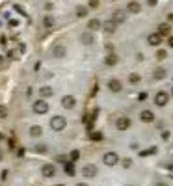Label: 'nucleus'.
<instances>
[{
	"mask_svg": "<svg viewBox=\"0 0 173 186\" xmlns=\"http://www.w3.org/2000/svg\"><path fill=\"white\" fill-rule=\"evenodd\" d=\"M65 125H67V121H65V117H61V116H54V117L50 119V129H52V130H63Z\"/></svg>",
	"mask_w": 173,
	"mask_h": 186,
	"instance_id": "nucleus-1",
	"label": "nucleus"
},
{
	"mask_svg": "<svg viewBox=\"0 0 173 186\" xmlns=\"http://www.w3.org/2000/svg\"><path fill=\"white\" fill-rule=\"evenodd\" d=\"M168 101H170V95H168L166 91H158L157 97H155V104H157V106H166Z\"/></svg>",
	"mask_w": 173,
	"mask_h": 186,
	"instance_id": "nucleus-2",
	"label": "nucleus"
},
{
	"mask_svg": "<svg viewBox=\"0 0 173 186\" xmlns=\"http://www.w3.org/2000/svg\"><path fill=\"white\" fill-rule=\"evenodd\" d=\"M102 162H104L106 166H116V164L119 162V157H117V153H106V155L102 157Z\"/></svg>",
	"mask_w": 173,
	"mask_h": 186,
	"instance_id": "nucleus-3",
	"label": "nucleus"
},
{
	"mask_svg": "<svg viewBox=\"0 0 173 186\" xmlns=\"http://www.w3.org/2000/svg\"><path fill=\"white\" fill-rule=\"evenodd\" d=\"M34 112H35V114H47V112H48V104H47L43 99H41V101H35V102H34Z\"/></svg>",
	"mask_w": 173,
	"mask_h": 186,
	"instance_id": "nucleus-4",
	"label": "nucleus"
},
{
	"mask_svg": "<svg viewBox=\"0 0 173 186\" xmlns=\"http://www.w3.org/2000/svg\"><path fill=\"white\" fill-rule=\"evenodd\" d=\"M61 104H63V108H67V110H71V108H75V104H76V101H75V97H73V95H65V97L61 99Z\"/></svg>",
	"mask_w": 173,
	"mask_h": 186,
	"instance_id": "nucleus-5",
	"label": "nucleus"
},
{
	"mask_svg": "<svg viewBox=\"0 0 173 186\" xmlns=\"http://www.w3.org/2000/svg\"><path fill=\"white\" fill-rule=\"evenodd\" d=\"M116 127H117L119 130H127V129L130 127V119H129V117H119V119L116 121Z\"/></svg>",
	"mask_w": 173,
	"mask_h": 186,
	"instance_id": "nucleus-6",
	"label": "nucleus"
},
{
	"mask_svg": "<svg viewBox=\"0 0 173 186\" xmlns=\"http://www.w3.org/2000/svg\"><path fill=\"white\" fill-rule=\"evenodd\" d=\"M82 175H84V177H95V175H97V166L88 164V166L82 170Z\"/></svg>",
	"mask_w": 173,
	"mask_h": 186,
	"instance_id": "nucleus-7",
	"label": "nucleus"
},
{
	"mask_svg": "<svg viewBox=\"0 0 173 186\" xmlns=\"http://www.w3.org/2000/svg\"><path fill=\"white\" fill-rule=\"evenodd\" d=\"M41 171H43L45 177H54V175H56V168H54L52 164H45V166L41 168Z\"/></svg>",
	"mask_w": 173,
	"mask_h": 186,
	"instance_id": "nucleus-8",
	"label": "nucleus"
},
{
	"mask_svg": "<svg viewBox=\"0 0 173 186\" xmlns=\"http://www.w3.org/2000/svg\"><path fill=\"white\" fill-rule=\"evenodd\" d=\"M147 41H149V45H153V47H158L160 45V41H162V35L157 32V34H151L149 37H147Z\"/></svg>",
	"mask_w": 173,
	"mask_h": 186,
	"instance_id": "nucleus-9",
	"label": "nucleus"
},
{
	"mask_svg": "<svg viewBox=\"0 0 173 186\" xmlns=\"http://www.w3.org/2000/svg\"><path fill=\"white\" fill-rule=\"evenodd\" d=\"M108 88H110V91H114V93H119V91H121V82H119L117 78H112V80L108 82Z\"/></svg>",
	"mask_w": 173,
	"mask_h": 186,
	"instance_id": "nucleus-10",
	"label": "nucleus"
},
{
	"mask_svg": "<svg viewBox=\"0 0 173 186\" xmlns=\"http://www.w3.org/2000/svg\"><path fill=\"white\" fill-rule=\"evenodd\" d=\"M140 119H142L143 123H151V121L155 119V114H153L151 110H143V112L140 114Z\"/></svg>",
	"mask_w": 173,
	"mask_h": 186,
	"instance_id": "nucleus-11",
	"label": "nucleus"
},
{
	"mask_svg": "<svg viewBox=\"0 0 173 186\" xmlns=\"http://www.w3.org/2000/svg\"><path fill=\"white\" fill-rule=\"evenodd\" d=\"M127 9L130 11V13H140V9H142V6L136 2V0H132V2H129L127 4Z\"/></svg>",
	"mask_w": 173,
	"mask_h": 186,
	"instance_id": "nucleus-12",
	"label": "nucleus"
},
{
	"mask_svg": "<svg viewBox=\"0 0 173 186\" xmlns=\"http://www.w3.org/2000/svg\"><path fill=\"white\" fill-rule=\"evenodd\" d=\"M104 63H106V65H110V67H114V65L117 63V56H116V54H108V56H106V60H104Z\"/></svg>",
	"mask_w": 173,
	"mask_h": 186,
	"instance_id": "nucleus-13",
	"label": "nucleus"
},
{
	"mask_svg": "<svg viewBox=\"0 0 173 186\" xmlns=\"http://www.w3.org/2000/svg\"><path fill=\"white\" fill-rule=\"evenodd\" d=\"M153 76H155V80H162V78L166 76V69H164V67H158V69L153 73Z\"/></svg>",
	"mask_w": 173,
	"mask_h": 186,
	"instance_id": "nucleus-14",
	"label": "nucleus"
},
{
	"mask_svg": "<svg viewBox=\"0 0 173 186\" xmlns=\"http://www.w3.org/2000/svg\"><path fill=\"white\" fill-rule=\"evenodd\" d=\"M41 127L39 125H34V127H30V136H34V138H37V136H41Z\"/></svg>",
	"mask_w": 173,
	"mask_h": 186,
	"instance_id": "nucleus-15",
	"label": "nucleus"
},
{
	"mask_svg": "<svg viewBox=\"0 0 173 186\" xmlns=\"http://www.w3.org/2000/svg\"><path fill=\"white\" fill-rule=\"evenodd\" d=\"M112 20H114V22H123V20H125V13H123V11H116Z\"/></svg>",
	"mask_w": 173,
	"mask_h": 186,
	"instance_id": "nucleus-16",
	"label": "nucleus"
},
{
	"mask_svg": "<svg viewBox=\"0 0 173 186\" xmlns=\"http://www.w3.org/2000/svg\"><path fill=\"white\" fill-rule=\"evenodd\" d=\"M88 26H89V30H99L102 24H101V20H97V19H93V20H89L88 22Z\"/></svg>",
	"mask_w": 173,
	"mask_h": 186,
	"instance_id": "nucleus-17",
	"label": "nucleus"
},
{
	"mask_svg": "<svg viewBox=\"0 0 173 186\" xmlns=\"http://www.w3.org/2000/svg\"><path fill=\"white\" fill-rule=\"evenodd\" d=\"M39 93H41L43 97H52V88H48V86H43V88L39 89Z\"/></svg>",
	"mask_w": 173,
	"mask_h": 186,
	"instance_id": "nucleus-18",
	"label": "nucleus"
},
{
	"mask_svg": "<svg viewBox=\"0 0 173 186\" xmlns=\"http://www.w3.org/2000/svg\"><path fill=\"white\" fill-rule=\"evenodd\" d=\"M80 39H82L84 45H91V43H93V35H89V34H82Z\"/></svg>",
	"mask_w": 173,
	"mask_h": 186,
	"instance_id": "nucleus-19",
	"label": "nucleus"
},
{
	"mask_svg": "<svg viewBox=\"0 0 173 186\" xmlns=\"http://www.w3.org/2000/svg\"><path fill=\"white\" fill-rule=\"evenodd\" d=\"M65 173H67L69 177H73V175H75V166H73V162L65 164Z\"/></svg>",
	"mask_w": 173,
	"mask_h": 186,
	"instance_id": "nucleus-20",
	"label": "nucleus"
},
{
	"mask_svg": "<svg viewBox=\"0 0 173 186\" xmlns=\"http://www.w3.org/2000/svg\"><path fill=\"white\" fill-rule=\"evenodd\" d=\"M104 30H106L108 34H110V32H114V30H116V22H114V20H108V22L104 24Z\"/></svg>",
	"mask_w": 173,
	"mask_h": 186,
	"instance_id": "nucleus-21",
	"label": "nucleus"
},
{
	"mask_svg": "<svg viewBox=\"0 0 173 186\" xmlns=\"http://www.w3.org/2000/svg\"><path fill=\"white\" fill-rule=\"evenodd\" d=\"M52 54H54V56H56V58H61V56H63V54H65V48H63V47H56V48H54V52H52Z\"/></svg>",
	"mask_w": 173,
	"mask_h": 186,
	"instance_id": "nucleus-22",
	"label": "nucleus"
},
{
	"mask_svg": "<svg viewBox=\"0 0 173 186\" xmlns=\"http://www.w3.org/2000/svg\"><path fill=\"white\" fill-rule=\"evenodd\" d=\"M140 80H142V78H140V75H136V73H132V75L129 76V82H130V84H138Z\"/></svg>",
	"mask_w": 173,
	"mask_h": 186,
	"instance_id": "nucleus-23",
	"label": "nucleus"
},
{
	"mask_svg": "<svg viewBox=\"0 0 173 186\" xmlns=\"http://www.w3.org/2000/svg\"><path fill=\"white\" fill-rule=\"evenodd\" d=\"M86 13H88V7H84V6L76 7V15H78V17H86Z\"/></svg>",
	"mask_w": 173,
	"mask_h": 186,
	"instance_id": "nucleus-24",
	"label": "nucleus"
},
{
	"mask_svg": "<svg viewBox=\"0 0 173 186\" xmlns=\"http://www.w3.org/2000/svg\"><path fill=\"white\" fill-rule=\"evenodd\" d=\"M168 32H170V26H168V24H162V26L158 28V34H160V35H166Z\"/></svg>",
	"mask_w": 173,
	"mask_h": 186,
	"instance_id": "nucleus-25",
	"label": "nucleus"
},
{
	"mask_svg": "<svg viewBox=\"0 0 173 186\" xmlns=\"http://www.w3.org/2000/svg\"><path fill=\"white\" fill-rule=\"evenodd\" d=\"M89 138H91L93 142H101V140H102V134H101V132H91Z\"/></svg>",
	"mask_w": 173,
	"mask_h": 186,
	"instance_id": "nucleus-26",
	"label": "nucleus"
},
{
	"mask_svg": "<svg viewBox=\"0 0 173 186\" xmlns=\"http://www.w3.org/2000/svg\"><path fill=\"white\" fill-rule=\"evenodd\" d=\"M153 153H157V147H151V149H145V151H142L140 155H142V157H149V155H153Z\"/></svg>",
	"mask_w": 173,
	"mask_h": 186,
	"instance_id": "nucleus-27",
	"label": "nucleus"
},
{
	"mask_svg": "<svg viewBox=\"0 0 173 186\" xmlns=\"http://www.w3.org/2000/svg\"><path fill=\"white\" fill-rule=\"evenodd\" d=\"M52 24H54V19H52V17H45V26H47V28H50Z\"/></svg>",
	"mask_w": 173,
	"mask_h": 186,
	"instance_id": "nucleus-28",
	"label": "nucleus"
},
{
	"mask_svg": "<svg viewBox=\"0 0 173 186\" xmlns=\"http://www.w3.org/2000/svg\"><path fill=\"white\" fill-rule=\"evenodd\" d=\"M78 158H80V153H78V151H73V153H71V162H76Z\"/></svg>",
	"mask_w": 173,
	"mask_h": 186,
	"instance_id": "nucleus-29",
	"label": "nucleus"
},
{
	"mask_svg": "<svg viewBox=\"0 0 173 186\" xmlns=\"http://www.w3.org/2000/svg\"><path fill=\"white\" fill-rule=\"evenodd\" d=\"M35 151H37V153H47V145H41V143L35 145Z\"/></svg>",
	"mask_w": 173,
	"mask_h": 186,
	"instance_id": "nucleus-30",
	"label": "nucleus"
},
{
	"mask_svg": "<svg viewBox=\"0 0 173 186\" xmlns=\"http://www.w3.org/2000/svg\"><path fill=\"white\" fill-rule=\"evenodd\" d=\"M157 58H158V60H164V58H166V50H158V52H157Z\"/></svg>",
	"mask_w": 173,
	"mask_h": 186,
	"instance_id": "nucleus-31",
	"label": "nucleus"
},
{
	"mask_svg": "<svg viewBox=\"0 0 173 186\" xmlns=\"http://www.w3.org/2000/svg\"><path fill=\"white\" fill-rule=\"evenodd\" d=\"M6 116H7V110H6L4 106H0V119H4Z\"/></svg>",
	"mask_w": 173,
	"mask_h": 186,
	"instance_id": "nucleus-32",
	"label": "nucleus"
},
{
	"mask_svg": "<svg viewBox=\"0 0 173 186\" xmlns=\"http://www.w3.org/2000/svg\"><path fill=\"white\" fill-rule=\"evenodd\" d=\"M123 166H125V168H130V166H132V160L125 158V160H123Z\"/></svg>",
	"mask_w": 173,
	"mask_h": 186,
	"instance_id": "nucleus-33",
	"label": "nucleus"
},
{
	"mask_svg": "<svg viewBox=\"0 0 173 186\" xmlns=\"http://www.w3.org/2000/svg\"><path fill=\"white\" fill-rule=\"evenodd\" d=\"M89 7H99V0H89Z\"/></svg>",
	"mask_w": 173,
	"mask_h": 186,
	"instance_id": "nucleus-34",
	"label": "nucleus"
},
{
	"mask_svg": "<svg viewBox=\"0 0 173 186\" xmlns=\"http://www.w3.org/2000/svg\"><path fill=\"white\" fill-rule=\"evenodd\" d=\"M138 99H140V101H145V99H147V93H140Z\"/></svg>",
	"mask_w": 173,
	"mask_h": 186,
	"instance_id": "nucleus-35",
	"label": "nucleus"
},
{
	"mask_svg": "<svg viewBox=\"0 0 173 186\" xmlns=\"http://www.w3.org/2000/svg\"><path fill=\"white\" fill-rule=\"evenodd\" d=\"M157 2H158V0H147V4H149V6H155Z\"/></svg>",
	"mask_w": 173,
	"mask_h": 186,
	"instance_id": "nucleus-36",
	"label": "nucleus"
},
{
	"mask_svg": "<svg viewBox=\"0 0 173 186\" xmlns=\"http://www.w3.org/2000/svg\"><path fill=\"white\" fill-rule=\"evenodd\" d=\"M168 43H170V47L173 48V35H170V39H168Z\"/></svg>",
	"mask_w": 173,
	"mask_h": 186,
	"instance_id": "nucleus-37",
	"label": "nucleus"
},
{
	"mask_svg": "<svg viewBox=\"0 0 173 186\" xmlns=\"http://www.w3.org/2000/svg\"><path fill=\"white\" fill-rule=\"evenodd\" d=\"M168 20H170V22H173V15H168Z\"/></svg>",
	"mask_w": 173,
	"mask_h": 186,
	"instance_id": "nucleus-38",
	"label": "nucleus"
},
{
	"mask_svg": "<svg viewBox=\"0 0 173 186\" xmlns=\"http://www.w3.org/2000/svg\"><path fill=\"white\" fill-rule=\"evenodd\" d=\"M2 158H4V153H2V151H0V160H2Z\"/></svg>",
	"mask_w": 173,
	"mask_h": 186,
	"instance_id": "nucleus-39",
	"label": "nucleus"
},
{
	"mask_svg": "<svg viewBox=\"0 0 173 186\" xmlns=\"http://www.w3.org/2000/svg\"><path fill=\"white\" fill-rule=\"evenodd\" d=\"M157 186H166V184H164V183H160V184H157Z\"/></svg>",
	"mask_w": 173,
	"mask_h": 186,
	"instance_id": "nucleus-40",
	"label": "nucleus"
},
{
	"mask_svg": "<svg viewBox=\"0 0 173 186\" xmlns=\"http://www.w3.org/2000/svg\"><path fill=\"white\" fill-rule=\"evenodd\" d=\"M76 186H88V184H76Z\"/></svg>",
	"mask_w": 173,
	"mask_h": 186,
	"instance_id": "nucleus-41",
	"label": "nucleus"
},
{
	"mask_svg": "<svg viewBox=\"0 0 173 186\" xmlns=\"http://www.w3.org/2000/svg\"><path fill=\"white\" fill-rule=\"evenodd\" d=\"M56 186H65V184H56Z\"/></svg>",
	"mask_w": 173,
	"mask_h": 186,
	"instance_id": "nucleus-42",
	"label": "nucleus"
},
{
	"mask_svg": "<svg viewBox=\"0 0 173 186\" xmlns=\"http://www.w3.org/2000/svg\"><path fill=\"white\" fill-rule=\"evenodd\" d=\"M0 63H2V56H0Z\"/></svg>",
	"mask_w": 173,
	"mask_h": 186,
	"instance_id": "nucleus-43",
	"label": "nucleus"
},
{
	"mask_svg": "<svg viewBox=\"0 0 173 186\" xmlns=\"http://www.w3.org/2000/svg\"><path fill=\"white\" fill-rule=\"evenodd\" d=\"M171 93H173V89H171Z\"/></svg>",
	"mask_w": 173,
	"mask_h": 186,
	"instance_id": "nucleus-44",
	"label": "nucleus"
}]
</instances>
